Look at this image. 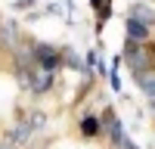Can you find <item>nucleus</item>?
Instances as JSON below:
<instances>
[{
	"label": "nucleus",
	"instance_id": "nucleus-13",
	"mask_svg": "<svg viewBox=\"0 0 155 149\" xmlns=\"http://www.w3.org/2000/svg\"><path fill=\"white\" fill-rule=\"evenodd\" d=\"M121 149H143V146H140V143H134L130 137H127V140H124V146H121Z\"/></svg>",
	"mask_w": 155,
	"mask_h": 149
},
{
	"label": "nucleus",
	"instance_id": "nucleus-14",
	"mask_svg": "<svg viewBox=\"0 0 155 149\" xmlns=\"http://www.w3.org/2000/svg\"><path fill=\"white\" fill-rule=\"evenodd\" d=\"M0 149H19V146H12L9 140H0Z\"/></svg>",
	"mask_w": 155,
	"mask_h": 149
},
{
	"label": "nucleus",
	"instance_id": "nucleus-1",
	"mask_svg": "<svg viewBox=\"0 0 155 149\" xmlns=\"http://www.w3.org/2000/svg\"><path fill=\"white\" fill-rule=\"evenodd\" d=\"M121 62L124 68L130 71V78H140L146 71H155V62H152V53L146 44H134V41H124L121 44Z\"/></svg>",
	"mask_w": 155,
	"mask_h": 149
},
{
	"label": "nucleus",
	"instance_id": "nucleus-11",
	"mask_svg": "<svg viewBox=\"0 0 155 149\" xmlns=\"http://www.w3.org/2000/svg\"><path fill=\"white\" fill-rule=\"evenodd\" d=\"M134 87L146 96V103L155 99V71H146V74H140V78H134Z\"/></svg>",
	"mask_w": 155,
	"mask_h": 149
},
{
	"label": "nucleus",
	"instance_id": "nucleus-12",
	"mask_svg": "<svg viewBox=\"0 0 155 149\" xmlns=\"http://www.w3.org/2000/svg\"><path fill=\"white\" fill-rule=\"evenodd\" d=\"M34 6H37V0H16V3H12V9H16V12H25V9L34 12Z\"/></svg>",
	"mask_w": 155,
	"mask_h": 149
},
{
	"label": "nucleus",
	"instance_id": "nucleus-8",
	"mask_svg": "<svg viewBox=\"0 0 155 149\" xmlns=\"http://www.w3.org/2000/svg\"><path fill=\"white\" fill-rule=\"evenodd\" d=\"M124 41H134V44H149V41H155V37H152V28H146L143 22L127 19V16H124Z\"/></svg>",
	"mask_w": 155,
	"mask_h": 149
},
{
	"label": "nucleus",
	"instance_id": "nucleus-17",
	"mask_svg": "<svg viewBox=\"0 0 155 149\" xmlns=\"http://www.w3.org/2000/svg\"><path fill=\"white\" fill-rule=\"evenodd\" d=\"M87 3H90V6H96V3H99V0H87Z\"/></svg>",
	"mask_w": 155,
	"mask_h": 149
},
{
	"label": "nucleus",
	"instance_id": "nucleus-10",
	"mask_svg": "<svg viewBox=\"0 0 155 149\" xmlns=\"http://www.w3.org/2000/svg\"><path fill=\"white\" fill-rule=\"evenodd\" d=\"M62 65H65L68 71H78V74H84V56L78 53L74 47H62Z\"/></svg>",
	"mask_w": 155,
	"mask_h": 149
},
{
	"label": "nucleus",
	"instance_id": "nucleus-4",
	"mask_svg": "<svg viewBox=\"0 0 155 149\" xmlns=\"http://www.w3.org/2000/svg\"><path fill=\"white\" fill-rule=\"evenodd\" d=\"M25 28H22V22L19 19H9V16H3L0 19V53H12L16 47H22L25 44Z\"/></svg>",
	"mask_w": 155,
	"mask_h": 149
},
{
	"label": "nucleus",
	"instance_id": "nucleus-2",
	"mask_svg": "<svg viewBox=\"0 0 155 149\" xmlns=\"http://www.w3.org/2000/svg\"><path fill=\"white\" fill-rule=\"evenodd\" d=\"M99 118H102V137H99V140H106L109 149H121L130 134L124 131V121H121L118 112H115V106H106L99 112Z\"/></svg>",
	"mask_w": 155,
	"mask_h": 149
},
{
	"label": "nucleus",
	"instance_id": "nucleus-5",
	"mask_svg": "<svg viewBox=\"0 0 155 149\" xmlns=\"http://www.w3.org/2000/svg\"><path fill=\"white\" fill-rule=\"evenodd\" d=\"M74 131H78L81 140H99L102 137V118L96 115V112H84V115H78Z\"/></svg>",
	"mask_w": 155,
	"mask_h": 149
},
{
	"label": "nucleus",
	"instance_id": "nucleus-15",
	"mask_svg": "<svg viewBox=\"0 0 155 149\" xmlns=\"http://www.w3.org/2000/svg\"><path fill=\"white\" fill-rule=\"evenodd\" d=\"M146 109H149V115L155 118V99H149V103H146Z\"/></svg>",
	"mask_w": 155,
	"mask_h": 149
},
{
	"label": "nucleus",
	"instance_id": "nucleus-16",
	"mask_svg": "<svg viewBox=\"0 0 155 149\" xmlns=\"http://www.w3.org/2000/svg\"><path fill=\"white\" fill-rule=\"evenodd\" d=\"M146 47H149V53H152V62H155V41H149Z\"/></svg>",
	"mask_w": 155,
	"mask_h": 149
},
{
	"label": "nucleus",
	"instance_id": "nucleus-7",
	"mask_svg": "<svg viewBox=\"0 0 155 149\" xmlns=\"http://www.w3.org/2000/svg\"><path fill=\"white\" fill-rule=\"evenodd\" d=\"M124 16H127V19L143 22L146 28H152V31H155V3H149V0H134V3L124 9Z\"/></svg>",
	"mask_w": 155,
	"mask_h": 149
},
{
	"label": "nucleus",
	"instance_id": "nucleus-6",
	"mask_svg": "<svg viewBox=\"0 0 155 149\" xmlns=\"http://www.w3.org/2000/svg\"><path fill=\"white\" fill-rule=\"evenodd\" d=\"M53 90H56V74H53V71H44V68H37V71H34V78H31V87H28V96L41 99V96H50Z\"/></svg>",
	"mask_w": 155,
	"mask_h": 149
},
{
	"label": "nucleus",
	"instance_id": "nucleus-3",
	"mask_svg": "<svg viewBox=\"0 0 155 149\" xmlns=\"http://www.w3.org/2000/svg\"><path fill=\"white\" fill-rule=\"evenodd\" d=\"M34 62H37V68L59 74L62 68H65V65H62V47L59 44H50V41H37V37H34Z\"/></svg>",
	"mask_w": 155,
	"mask_h": 149
},
{
	"label": "nucleus",
	"instance_id": "nucleus-9",
	"mask_svg": "<svg viewBox=\"0 0 155 149\" xmlns=\"http://www.w3.org/2000/svg\"><path fill=\"white\" fill-rule=\"evenodd\" d=\"M93 12H96V25H93V31H96V37H102V31H106V22L112 19V12H115V3H112V0H99V3L93 6Z\"/></svg>",
	"mask_w": 155,
	"mask_h": 149
}]
</instances>
